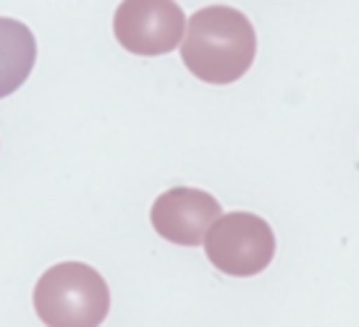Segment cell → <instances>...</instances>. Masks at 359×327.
Instances as JSON below:
<instances>
[{"label":"cell","mask_w":359,"mask_h":327,"mask_svg":"<svg viewBox=\"0 0 359 327\" xmlns=\"http://www.w3.org/2000/svg\"><path fill=\"white\" fill-rule=\"evenodd\" d=\"M37 60V42L27 24L0 16V99L29 79Z\"/></svg>","instance_id":"obj_6"},{"label":"cell","mask_w":359,"mask_h":327,"mask_svg":"<svg viewBox=\"0 0 359 327\" xmlns=\"http://www.w3.org/2000/svg\"><path fill=\"white\" fill-rule=\"evenodd\" d=\"M208 259L226 275L250 278L273 262L276 236L268 223L252 212L220 215L205 236Z\"/></svg>","instance_id":"obj_3"},{"label":"cell","mask_w":359,"mask_h":327,"mask_svg":"<svg viewBox=\"0 0 359 327\" xmlns=\"http://www.w3.org/2000/svg\"><path fill=\"white\" fill-rule=\"evenodd\" d=\"M220 218V204L215 197L200 188H170L160 194L152 204L150 220L160 236L179 246H200L210 225Z\"/></svg>","instance_id":"obj_5"},{"label":"cell","mask_w":359,"mask_h":327,"mask_svg":"<svg viewBox=\"0 0 359 327\" xmlns=\"http://www.w3.org/2000/svg\"><path fill=\"white\" fill-rule=\"evenodd\" d=\"M181 42L184 66L208 84H233L250 71L257 53L252 21L229 6H208L191 13Z\"/></svg>","instance_id":"obj_1"},{"label":"cell","mask_w":359,"mask_h":327,"mask_svg":"<svg viewBox=\"0 0 359 327\" xmlns=\"http://www.w3.org/2000/svg\"><path fill=\"white\" fill-rule=\"evenodd\" d=\"M187 29L176 0H121L113 16V34L134 55H165L176 50Z\"/></svg>","instance_id":"obj_4"},{"label":"cell","mask_w":359,"mask_h":327,"mask_svg":"<svg viewBox=\"0 0 359 327\" xmlns=\"http://www.w3.org/2000/svg\"><path fill=\"white\" fill-rule=\"evenodd\" d=\"M108 309V283L84 262H60L34 286V312L48 327H100Z\"/></svg>","instance_id":"obj_2"}]
</instances>
